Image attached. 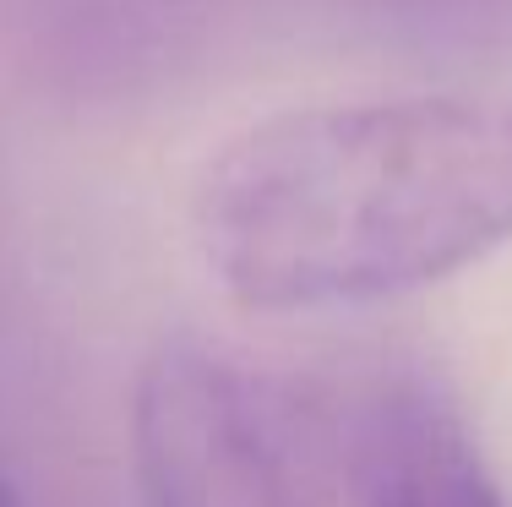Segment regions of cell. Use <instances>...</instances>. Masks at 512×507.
<instances>
[{
	"label": "cell",
	"mask_w": 512,
	"mask_h": 507,
	"mask_svg": "<svg viewBox=\"0 0 512 507\" xmlns=\"http://www.w3.org/2000/svg\"><path fill=\"white\" fill-rule=\"evenodd\" d=\"M355 507H507L453 393L420 371L365 393L349 442Z\"/></svg>",
	"instance_id": "obj_3"
},
{
	"label": "cell",
	"mask_w": 512,
	"mask_h": 507,
	"mask_svg": "<svg viewBox=\"0 0 512 507\" xmlns=\"http://www.w3.org/2000/svg\"><path fill=\"white\" fill-rule=\"evenodd\" d=\"M142 507H327L316 409L246 360L169 338L131 393Z\"/></svg>",
	"instance_id": "obj_2"
},
{
	"label": "cell",
	"mask_w": 512,
	"mask_h": 507,
	"mask_svg": "<svg viewBox=\"0 0 512 507\" xmlns=\"http://www.w3.org/2000/svg\"><path fill=\"white\" fill-rule=\"evenodd\" d=\"M207 279L262 317L355 311L512 246V93L300 104L207 153L191 186Z\"/></svg>",
	"instance_id": "obj_1"
},
{
	"label": "cell",
	"mask_w": 512,
	"mask_h": 507,
	"mask_svg": "<svg viewBox=\"0 0 512 507\" xmlns=\"http://www.w3.org/2000/svg\"><path fill=\"white\" fill-rule=\"evenodd\" d=\"M0 507H22V502H17V491H11L6 480H0Z\"/></svg>",
	"instance_id": "obj_4"
}]
</instances>
